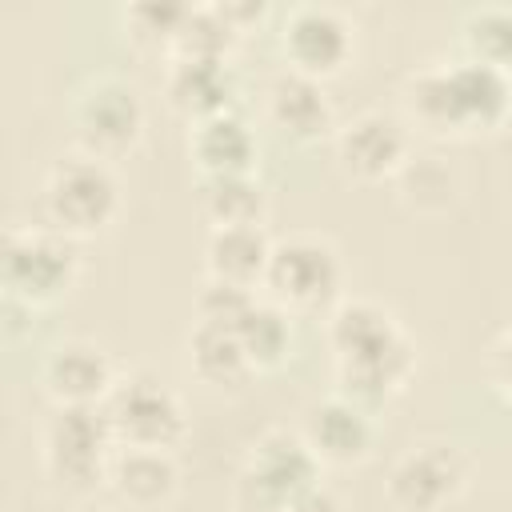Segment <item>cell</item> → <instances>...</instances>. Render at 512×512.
Returning a JSON list of instances; mask_svg holds the SVG:
<instances>
[{
	"label": "cell",
	"instance_id": "f1b7e54d",
	"mask_svg": "<svg viewBox=\"0 0 512 512\" xmlns=\"http://www.w3.org/2000/svg\"><path fill=\"white\" fill-rule=\"evenodd\" d=\"M220 12H224V20L244 36L252 24H260L264 16H268V4H252V0H220L216 4Z\"/></svg>",
	"mask_w": 512,
	"mask_h": 512
},
{
	"label": "cell",
	"instance_id": "7c38bea8",
	"mask_svg": "<svg viewBox=\"0 0 512 512\" xmlns=\"http://www.w3.org/2000/svg\"><path fill=\"white\" fill-rule=\"evenodd\" d=\"M120 372L112 356L84 336H68L40 360V388L52 408H100L116 388Z\"/></svg>",
	"mask_w": 512,
	"mask_h": 512
},
{
	"label": "cell",
	"instance_id": "4316f807",
	"mask_svg": "<svg viewBox=\"0 0 512 512\" xmlns=\"http://www.w3.org/2000/svg\"><path fill=\"white\" fill-rule=\"evenodd\" d=\"M260 292L240 288V284H224V280H204V288L196 292V320L204 324H224L236 328L244 320V312L256 304Z\"/></svg>",
	"mask_w": 512,
	"mask_h": 512
},
{
	"label": "cell",
	"instance_id": "484cf974",
	"mask_svg": "<svg viewBox=\"0 0 512 512\" xmlns=\"http://www.w3.org/2000/svg\"><path fill=\"white\" fill-rule=\"evenodd\" d=\"M188 4H164V0H140L124 8V36L148 52H164L172 56L176 32L184 24Z\"/></svg>",
	"mask_w": 512,
	"mask_h": 512
},
{
	"label": "cell",
	"instance_id": "cb8c5ba5",
	"mask_svg": "<svg viewBox=\"0 0 512 512\" xmlns=\"http://www.w3.org/2000/svg\"><path fill=\"white\" fill-rule=\"evenodd\" d=\"M460 48L468 60L512 72V8L480 4L460 16Z\"/></svg>",
	"mask_w": 512,
	"mask_h": 512
},
{
	"label": "cell",
	"instance_id": "44dd1931",
	"mask_svg": "<svg viewBox=\"0 0 512 512\" xmlns=\"http://www.w3.org/2000/svg\"><path fill=\"white\" fill-rule=\"evenodd\" d=\"M196 204H200V216L212 228L264 224V216H268V192L256 180V172H240V176H196Z\"/></svg>",
	"mask_w": 512,
	"mask_h": 512
},
{
	"label": "cell",
	"instance_id": "9c48e42d",
	"mask_svg": "<svg viewBox=\"0 0 512 512\" xmlns=\"http://www.w3.org/2000/svg\"><path fill=\"white\" fill-rule=\"evenodd\" d=\"M472 480V460L452 440H416L404 448L384 480L396 512H448Z\"/></svg>",
	"mask_w": 512,
	"mask_h": 512
},
{
	"label": "cell",
	"instance_id": "7a4b0ae2",
	"mask_svg": "<svg viewBox=\"0 0 512 512\" xmlns=\"http://www.w3.org/2000/svg\"><path fill=\"white\" fill-rule=\"evenodd\" d=\"M80 280V240L52 224H16L0 244V288L4 300L24 312L64 300Z\"/></svg>",
	"mask_w": 512,
	"mask_h": 512
},
{
	"label": "cell",
	"instance_id": "e0dca14e",
	"mask_svg": "<svg viewBox=\"0 0 512 512\" xmlns=\"http://www.w3.org/2000/svg\"><path fill=\"white\" fill-rule=\"evenodd\" d=\"M188 156L196 164V176H240V172H256L260 140L248 116L228 108L188 124Z\"/></svg>",
	"mask_w": 512,
	"mask_h": 512
},
{
	"label": "cell",
	"instance_id": "4fadbf2b",
	"mask_svg": "<svg viewBox=\"0 0 512 512\" xmlns=\"http://www.w3.org/2000/svg\"><path fill=\"white\" fill-rule=\"evenodd\" d=\"M264 120L276 128L280 140L296 148H312L336 136V108L324 88V80H312L304 72H276L264 84Z\"/></svg>",
	"mask_w": 512,
	"mask_h": 512
},
{
	"label": "cell",
	"instance_id": "8fae6325",
	"mask_svg": "<svg viewBox=\"0 0 512 512\" xmlns=\"http://www.w3.org/2000/svg\"><path fill=\"white\" fill-rule=\"evenodd\" d=\"M284 68L304 72L312 80H328L352 64L356 24L332 4H296L284 12L276 32Z\"/></svg>",
	"mask_w": 512,
	"mask_h": 512
},
{
	"label": "cell",
	"instance_id": "9a60e30c",
	"mask_svg": "<svg viewBox=\"0 0 512 512\" xmlns=\"http://www.w3.org/2000/svg\"><path fill=\"white\" fill-rule=\"evenodd\" d=\"M448 68V92L456 108V128L460 136H484L508 124L512 116V72L456 56L444 60Z\"/></svg>",
	"mask_w": 512,
	"mask_h": 512
},
{
	"label": "cell",
	"instance_id": "603a6c76",
	"mask_svg": "<svg viewBox=\"0 0 512 512\" xmlns=\"http://www.w3.org/2000/svg\"><path fill=\"white\" fill-rule=\"evenodd\" d=\"M252 360L256 372H268V368H280L292 352V312L280 308L276 300L268 296H256V304L244 312V320L232 328Z\"/></svg>",
	"mask_w": 512,
	"mask_h": 512
},
{
	"label": "cell",
	"instance_id": "ffe728a7",
	"mask_svg": "<svg viewBox=\"0 0 512 512\" xmlns=\"http://www.w3.org/2000/svg\"><path fill=\"white\" fill-rule=\"evenodd\" d=\"M184 360H188V372L200 384L216 388V392H240L256 376L240 336L232 328H224V324L196 320L188 328V340H184Z\"/></svg>",
	"mask_w": 512,
	"mask_h": 512
},
{
	"label": "cell",
	"instance_id": "ba28073f",
	"mask_svg": "<svg viewBox=\"0 0 512 512\" xmlns=\"http://www.w3.org/2000/svg\"><path fill=\"white\" fill-rule=\"evenodd\" d=\"M116 448H176L188 432L184 400L152 372H128L100 404Z\"/></svg>",
	"mask_w": 512,
	"mask_h": 512
},
{
	"label": "cell",
	"instance_id": "7402d4cb",
	"mask_svg": "<svg viewBox=\"0 0 512 512\" xmlns=\"http://www.w3.org/2000/svg\"><path fill=\"white\" fill-rule=\"evenodd\" d=\"M404 124L432 140H460L444 60L424 64L404 80Z\"/></svg>",
	"mask_w": 512,
	"mask_h": 512
},
{
	"label": "cell",
	"instance_id": "5b68a950",
	"mask_svg": "<svg viewBox=\"0 0 512 512\" xmlns=\"http://www.w3.org/2000/svg\"><path fill=\"white\" fill-rule=\"evenodd\" d=\"M68 124H72V140L84 156L112 164V160L128 156L144 136V124H148L144 96L124 76H112V72L88 76L72 96Z\"/></svg>",
	"mask_w": 512,
	"mask_h": 512
},
{
	"label": "cell",
	"instance_id": "5bb4252c",
	"mask_svg": "<svg viewBox=\"0 0 512 512\" xmlns=\"http://www.w3.org/2000/svg\"><path fill=\"white\" fill-rule=\"evenodd\" d=\"M300 436L308 440V448L316 452L320 464H336V468L364 464L376 444V412L332 392V396L308 404Z\"/></svg>",
	"mask_w": 512,
	"mask_h": 512
},
{
	"label": "cell",
	"instance_id": "2e32d148",
	"mask_svg": "<svg viewBox=\"0 0 512 512\" xmlns=\"http://www.w3.org/2000/svg\"><path fill=\"white\" fill-rule=\"evenodd\" d=\"M164 100L188 124L236 108V72L228 60L172 56L164 64Z\"/></svg>",
	"mask_w": 512,
	"mask_h": 512
},
{
	"label": "cell",
	"instance_id": "ac0fdd59",
	"mask_svg": "<svg viewBox=\"0 0 512 512\" xmlns=\"http://www.w3.org/2000/svg\"><path fill=\"white\" fill-rule=\"evenodd\" d=\"M108 488L140 512L164 508L180 492V460L168 448H116Z\"/></svg>",
	"mask_w": 512,
	"mask_h": 512
},
{
	"label": "cell",
	"instance_id": "8992f818",
	"mask_svg": "<svg viewBox=\"0 0 512 512\" xmlns=\"http://www.w3.org/2000/svg\"><path fill=\"white\" fill-rule=\"evenodd\" d=\"M344 260L336 244L320 232H292L272 244L264 296L288 312H320L336 308L344 296Z\"/></svg>",
	"mask_w": 512,
	"mask_h": 512
},
{
	"label": "cell",
	"instance_id": "f546056e",
	"mask_svg": "<svg viewBox=\"0 0 512 512\" xmlns=\"http://www.w3.org/2000/svg\"><path fill=\"white\" fill-rule=\"evenodd\" d=\"M288 512H344V500H340V496L320 480V484H316V488H308V492H304Z\"/></svg>",
	"mask_w": 512,
	"mask_h": 512
},
{
	"label": "cell",
	"instance_id": "30bf717a",
	"mask_svg": "<svg viewBox=\"0 0 512 512\" xmlns=\"http://www.w3.org/2000/svg\"><path fill=\"white\" fill-rule=\"evenodd\" d=\"M332 156H336V168L356 184L396 180L412 160V128L396 112L364 108L336 128Z\"/></svg>",
	"mask_w": 512,
	"mask_h": 512
},
{
	"label": "cell",
	"instance_id": "52a82bcc",
	"mask_svg": "<svg viewBox=\"0 0 512 512\" xmlns=\"http://www.w3.org/2000/svg\"><path fill=\"white\" fill-rule=\"evenodd\" d=\"M116 456V436L104 420V408H52L40 432L44 472L68 492H92L108 484Z\"/></svg>",
	"mask_w": 512,
	"mask_h": 512
},
{
	"label": "cell",
	"instance_id": "d6986e66",
	"mask_svg": "<svg viewBox=\"0 0 512 512\" xmlns=\"http://www.w3.org/2000/svg\"><path fill=\"white\" fill-rule=\"evenodd\" d=\"M272 236L264 224H240V228H208L204 240V272L208 280L240 284V288H264L268 260H272Z\"/></svg>",
	"mask_w": 512,
	"mask_h": 512
},
{
	"label": "cell",
	"instance_id": "6da1fadb",
	"mask_svg": "<svg viewBox=\"0 0 512 512\" xmlns=\"http://www.w3.org/2000/svg\"><path fill=\"white\" fill-rule=\"evenodd\" d=\"M324 340L336 360V392L376 412L416 372V344L400 320L364 296H344L324 324Z\"/></svg>",
	"mask_w": 512,
	"mask_h": 512
},
{
	"label": "cell",
	"instance_id": "d4e9b609",
	"mask_svg": "<svg viewBox=\"0 0 512 512\" xmlns=\"http://www.w3.org/2000/svg\"><path fill=\"white\" fill-rule=\"evenodd\" d=\"M244 36L224 20V12L216 4H188L184 12V24L176 32V44H172V56H200V60H228L232 48L240 44ZM168 56V60H172Z\"/></svg>",
	"mask_w": 512,
	"mask_h": 512
},
{
	"label": "cell",
	"instance_id": "3957f363",
	"mask_svg": "<svg viewBox=\"0 0 512 512\" xmlns=\"http://www.w3.org/2000/svg\"><path fill=\"white\" fill-rule=\"evenodd\" d=\"M324 464L308 448V440L292 428L260 432L232 480V500L240 512H288L308 488L320 484Z\"/></svg>",
	"mask_w": 512,
	"mask_h": 512
},
{
	"label": "cell",
	"instance_id": "83f0119b",
	"mask_svg": "<svg viewBox=\"0 0 512 512\" xmlns=\"http://www.w3.org/2000/svg\"><path fill=\"white\" fill-rule=\"evenodd\" d=\"M488 384L512 404V324L488 348Z\"/></svg>",
	"mask_w": 512,
	"mask_h": 512
},
{
	"label": "cell",
	"instance_id": "277c9868",
	"mask_svg": "<svg viewBox=\"0 0 512 512\" xmlns=\"http://www.w3.org/2000/svg\"><path fill=\"white\" fill-rule=\"evenodd\" d=\"M120 200L124 192H120V176L112 172V164L84 156V152L56 160L40 188L44 220L72 240L100 236L120 216Z\"/></svg>",
	"mask_w": 512,
	"mask_h": 512
}]
</instances>
